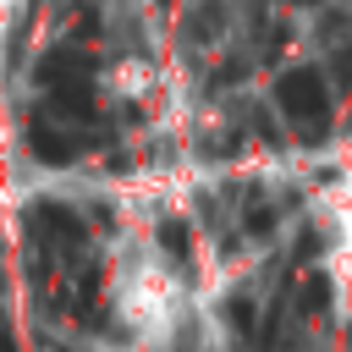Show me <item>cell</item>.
<instances>
[{
  "mask_svg": "<svg viewBox=\"0 0 352 352\" xmlns=\"http://www.w3.org/2000/svg\"><path fill=\"white\" fill-rule=\"evenodd\" d=\"M275 104H280V116H286L302 138H324V132H330V88H324V77H319L314 66L280 72Z\"/></svg>",
  "mask_w": 352,
  "mask_h": 352,
  "instance_id": "6da1fadb",
  "label": "cell"
},
{
  "mask_svg": "<svg viewBox=\"0 0 352 352\" xmlns=\"http://www.w3.org/2000/svg\"><path fill=\"white\" fill-rule=\"evenodd\" d=\"M38 82H44V94H50V104L60 116H72V121L94 116V66H88V55L50 50L44 66H38Z\"/></svg>",
  "mask_w": 352,
  "mask_h": 352,
  "instance_id": "7a4b0ae2",
  "label": "cell"
},
{
  "mask_svg": "<svg viewBox=\"0 0 352 352\" xmlns=\"http://www.w3.org/2000/svg\"><path fill=\"white\" fill-rule=\"evenodd\" d=\"M28 226H33L44 242H55V248H77V242H82V220H77L72 209H60V204H33V209H28Z\"/></svg>",
  "mask_w": 352,
  "mask_h": 352,
  "instance_id": "3957f363",
  "label": "cell"
},
{
  "mask_svg": "<svg viewBox=\"0 0 352 352\" xmlns=\"http://www.w3.org/2000/svg\"><path fill=\"white\" fill-rule=\"evenodd\" d=\"M28 143H33V154H38L44 165H66V160H77V138L60 132L55 121H33V126H28Z\"/></svg>",
  "mask_w": 352,
  "mask_h": 352,
  "instance_id": "277c9868",
  "label": "cell"
},
{
  "mask_svg": "<svg viewBox=\"0 0 352 352\" xmlns=\"http://www.w3.org/2000/svg\"><path fill=\"white\" fill-rule=\"evenodd\" d=\"M324 302H330V286H324L319 275H308V280H302V292H297V308H302V314H319Z\"/></svg>",
  "mask_w": 352,
  "mask_h": 352,
  "instance_id": "5b68a950",
  "label": "cell"
},
{
  "mask_svg": "<svg viewBox=\"0 0 352 352\" xmlns=\"http://www.w3.org/2000/svg\"><path fill=\"white\" fill-rule=\"evenodd\" d=\"M160 236H165V253H170V258H187V226H182V220H165Z\"/></svg>",
  "mask_w": 352,
  "mask_h": 352,
  "instance_id": "8992f818",
  "label": "cell"
}]
</instances>
